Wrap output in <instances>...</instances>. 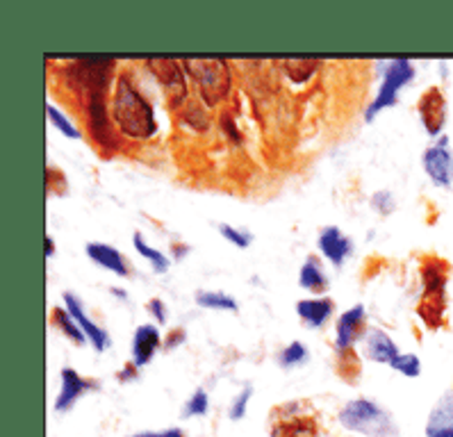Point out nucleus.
Returning a JSON list of instances; mask_svg holds the SVG:
<instances>
[{"instance_id": "6", "label": "nucleus", "mask_w": 453, "mask_h": 437, "mask_svg": "<svg viewBox=\"0 0 453 437\" xmlns=\"http://www.w3.org/2000/svg\"><path fill=\"white\" fill-rule=\"evenodd\" d=\"M114 87V85H112ZM107 91L110 87H96L85 94V121L94 144L98 149L114 153L119 149L117 128H112V110H107Z\"/></svg>"}, {"instance_id": "26", "label": "nucleus", "mask_w": 453, "mask_h": 437, "mask_svg": "<svg viewBox=\"0 0 453 437\" xmlns=\"http://www.w3.org/2000/svg\"><path fill=\"white\" fill-rule=\"evenodd\" d=\"M288 75L294 82H305L319 66V59H283L280 62Z\"/></svg>"}, {"instance_id": "20", "label": "nucleus", "mask_w": 453, "mask_h": 437, "mask_svg": "<svg viewBox=\"0 0 453 437\" xmlns=\"http://www.w3.org/2000/svg\"><path fill=\"white\" fill-rule=\"evenodd\" d=\"M299 283L308 292H326L331 280L324 269V262L317 256H308L299 269Z\"/></svg>"}, {"instance_id": "40", "label": "nucleus", "mask_w": 453, "mask_h": 437, "mask_svg": "<svg viewBox=\"0 0 453 437\" xmlns=\"http://www.w3.org/2000/svg\"><path fill=\"white\" fill-rule=\"evenodd\" d=\"M110 292H112L114 296H119L121 301H128V292H126L123 288H117V285H112V288H110Z\"/></svg>"}, {"instance_id": "24", "label": "nucleus", "mask_w": 453, "mask_h": 437, "mask_svg": "<svg viewBox=\"0 0 453 437\" xmlns=\"http://www.w3.org/2000/svg\"><path fill=\"white\" fill-rule=\"evenodd\" d=\"M46 112H49L50 123H53L59 133L66 134V137H71V139H81L82 137V130L78 128V126H75V123L71 121L69 117H66L65 110H62L59 105H55L53 101H46Z\"/></svg>"}, {"instance_id": "8", "label": "nucleus", "mask_w": 453, "mask_h": 437, "mask_svg": "<svg viewBox=\"0 0 453 437\" xmlns=\"http://www.w3.org/2000/svg\"><path fill=\"white\" fill-rule=\"evenodd\" d=\"M421 166L433 185L444 187V189L453 185V150L449 149V134L437 137L435 144L421 153Z\"/></svg>"}, {"instance_id": "17", "label": "nucleus", "mask_w": 453, "mask_h": 437, "mask_svg": "<svg viewBox=\"0 0 453 437\" xmlns=\"http://www.w3.org/2000/svg\"><path fill=\"white\" fill-rule=\"evenodd\" d=\"M363 351L369 360L380 364H389L401 353L399 347H396V341L383 328H379V326H372V328L365 331Z\"/></svg>"}, {"instance_id": "15", "label": "nucleus", "mask_w": 453, "mask_h": 437, "mask_svg": "<svg viewBox=\"0 0 453 437\" xmlns=\"http://www.w3.org/2000/svg\"><path fill=\"white\" fill-rule=\"evenodd\" d=\"M426 437H453V387L444 389L428 412Z\"/></svg>"}, {"instance_id": "21", "label": "nucleus", "mask_w": 453, "mask_h": 437, "mask_svg": "<svg viewBox=\"0 0 453 437\" xmlns=\"http://www.w3.org/2000/svg\"><path fill=\"white\" fill-rule=\"evenodd\" d=\"M196 303L201 308L210 310H230V312H237L240 303L233 294L224 292V289H196Z\"/></svg>"}, {"instance_id": "22", "label": "nucleus", "mask_w": 453, "mask_h": 437, "mask_svg": "<svg viewBox=\"0 0 453 437\" xmlns=\"http://www.w3.org/2000/svg\"><path fill=\"white\" fill-rule=\"evenodd\" d=\"M53 321L59 326V331L65 333L69 340H73L78 347H82V344H87V341H89V340H87L85 331H82L81 326H78V321L73 319V315H71L65 305H55V308H53Z\"/></svg>"}, {"instance_id": "12", "label": "nucleus", "mask_w": 453, "mask_h": 437, "mask_svg": "<svg viewBox=\"0 0 453 437\" xmlns=\"http://www.w3.org/2000/svg\"><path fill=\"white\" fill-rule=\"evenodd\" d=\"M62 299H65V308L69 310L71 315H73V319L78 321V326H81L82 331H85L87 340L91 341V347L96 349L98 353L107 351V349H110V344H112V337H110V333H107L101 324H96V321L87 315L85 303L81 301V296H75L73 292H65V296H62Z\"/></svg>"}, {"instance_id": "29", "label": "nucleus", "mask_w": 453, "mask_h": 437, "mask_svg": "<svg viewBox=\"0 0 453 437\" xmlns=\"http://www.w3.org/2000/svg\"><path fill=\"white\" fill-rule=\"evenodd\" d=\"M337 373L342 379L353 380L360 373V357H357L356 349H347V351H337Z\"/></svg>"}, {"instance_id": "19", "label": "nucleus", "mask_w": 453, "mask_h": 437, "mask_svg": "<svg viewBox=\"0 0 453 437\" xmlns=\"http://www.w3.org/2000/svg\"><path fill=\"white\" fill-rule=\"evenodd\" d=\"M335 312V301L331 296H310L296 303V315L305 321L308 328H321Z\"/></svg>"}, {"instance_id": "38", "label": "nucleus", "mask_w": 453, "mask_h": 437, "mask_svg": "<svg viewBox=\"0 0 453 437\" xmlns=\"http://www.w3.org/2000/svg\"><path fill=\"white\" fill-rule=\"evenodd\" d=\"M221 123H224V133H228L235 142H240V133H237V126L235 121H233V117H230V114H224V117H221Z\"/></svg>"}, {"instance_id": "35", "label": "nucleus", "mask_w": 453, "mask_h": 437, "mask_svg": "<svg viewBox=\"0 0 453 437\" xmlns=\"http://www.w3.org/2000/svg\"><path fill=\"white\" fill-rule=\"evenodd\" d=\"M185 340H187V331L178 326V328H171V331L165 335V347L166 349H176V347H180Z\"/></svg>"}, {"instance_id": "3", "label": "nucleus", "mask_w": 453, "mask_h": 437, "mask_svg": "<svg viewBox=\"0 0 453 437\" xmlns=\"http://www.w3.org/2000/svg\"><path fill=\"white\" fill-rule=\"evenodd\" d=\"M449 272L451 267L442 257L426 256L421 260V301L417 305V312L431 328H437L444 319Z\"/></svg>"}, {"instance_id": "1", "label": "nucleus", "mask_w": 453, "mask_h": 437, "mask_svg": "<svg viewBox=\"0 0 453 437\" xmlns=\"http://www.w3.org/2000/svg\"><path fill=\"white\" fill-rule=\"evenodd\" d=\"M112 121L119 133L133 139H149L157 130L153 103L139 89L128 71H121L114 80Z\"/></svg>"}, {"instance_id": "5", "label": "nucleus", "mask_w": 453, "mask_h": 437, "mask_svg": "<svg viewBox=\"0 0 453 437\" xmlns=\"http://www.w3.org/2000/svg\"><path fill=\"white\" fill-rule=\"evenodd\" d=\"M379 66L383 69L380 71V85L379 91H376V96H373V101L369 103L367 112H365V119H367V121H372L376 114L395 105V103L399 101V91L403 89L408 82L415 80L417 73L415 62L408 58L383 59V62H379Z\"/></svg>"}, {"instance_id": "36", "label": "nucleus", "mask_w": 453, "mask_h": 437, "mask_svg": "<svg viewBox=\"0 0 453 437\" xmlns=\"http://www.w3.org/2000/svg\"><path fill=\"white\" fill-rule=\"evenodd\" d=\"M137 373H139V367L134 363H128V364H123L121 372L117 373V379L121 380V383H130V380L137 379Z\"/></svg>"}, {"instance_id": "9", "label": "nucleus", "mask_w": 453, "mask_h": 437, "mask_svg": "<svg viewBox=\"0 0 453 437\" xmlns=\"http://www.w3.org/2000/svg\"><path fill=\"white\" fill-rule=\"evenodd\" d=\"M417 114L421 119V126L431 137H442V130L447 126L449 103L444 91L440 87H428L417 101Z\"/></svg>"}, {"instance_id": "23", "label": "nucleus", "mask_w": 453, "mask_h": 437, "mask_svg": "<svg viewBox=\"0 0 453 437\" xmlns=\"http://www.w3.org/2000/svg\"><path fill=\"white\" fill-rule=\"evenodd\" d=\"M133 244H134V249H137L139 256H144L146 260H149L150 264H153V272L155 273H165L166 269L171 267L169 256H165V253H162L160 249H155V246H150L149 242L144 240V235L139 233V230L133 235Z\"/></svg>"}, {"instance_id": "25", "label": "nucleus", "mask_w": 453, "mask_h": 437, "mask_svg": "<svg viewBox=\"0 0 453 437\" xmlns=\"http://www.w3.org/2000/svg\"><path fill=\"white\" fill-rule=\"evenodd\" d=\"M310 351L305 347V341L301 340H292L288 347H283V351L278 353V364L283 369H292V367H299L308 360Z\"/></svg>"}, {"instance_id": "7", "label": "nucleus", "mask_w": 453, "mask_h": 437, "mask_svg": "<svg viewBox=\"0 0 453 437\" xmlns=\"http://www.w3.org/2000/svg\"><path fill=\"white\" fill-rule=\"evenodd\" d=\"M310 405L305 401H289L273 408V424L269 437H317L319 426L315 417L305 415Z\"/></svg>"}, {"instance_id": "18", "label": "nucleus", "mask_w": 453, "mask_h": 437, "mask_svg": "<svg viewBox=\"0 0 453 437\" xmlns=\"http://www.w3.org/2000/svg\"><path fill=\"white\" fill-rule=\"evenodd\" d=\"M85 253L89 256L91 262H96L98 267L117 273L121 278L130 276L128 260H126V256L119 251L117 246L107 244V242H87Z\"/></svg>"}, {"instance_id": "30", "label": "nucleus", "mask_w": 453, "mask_h": 437, "mask_svg": "<svg viewBox=\"0 0 453 437\" xmlns=\"http://www.w3.org/2000/svg\"><path fill=\"white\" fill-rule=\"evenodd\" d=\"M219 233L226 237L228 242H233L235 246H240V249H246V246L253 244V233L249 228H242V226H233V224H226V221H221V224L217 226Z\"/></svg>"}, {"instance_id": "11", "label": "nucleus", "mask_w": 453, "mask_h": 437, "mask_svg": "<svg viewBox=\"0 0 453 437\" xmlns=\"http://www.w3.org/2000/svg\"><path fill=\"white\" fill-rule=\"evenodd\" d=\"M149 66L153 69V75L165 87L166 94L171 96V105H178L187 98V71L182 59L171 58H155L149 59Z\"/></svg>"}, {"instance_id": "10", "label": "nucleus", "mask_w": 453, "mask_h": 437, "mask_svg": "<svg viewBox=\"0 0 453 437\" xmlns=\"http://www.w3.org/2000/svg\"><path fill=\"white\" fill-rule=\"evenodd\" d=\"M94 389H101V380L87 379L73 367H65L59 372V392L55 396V410H71L81 401V396H85L87 392H94Z\"/></svg>"}, {"instance_id": "34", "label": "nucleus", "mask_w": 453, "mask_h": 437, "mask_svg": "<svg viewBox=\"0 0 453 437\" xmlns=\"http://www.w3.org/2000/svg\"><path fill=\"white\" fill-rule=\"evenodd\" d=\"M128 437H187V433L182 431L180 426H169V428H162V431H139Z\"/></svg>"}, {"instance_id": "16", "label": "nucleus", "mask_w": 453, "mask_h": 437, "mask_svg": "<svg viewBox=\"0 0 453 437\" xmlns=\"http://www.w3.org/2000/svg\"><path fill=\"white\" fill-rule=\"evenodd\" d=\"M162 341L165 340H162V333L155 321L139 324L137 328H134L133 347H130V351H133V363L137 364V367H144L150 357L155 356V351L162 347Z\"/></svg>"}, {"instance_id": "37", "label": "nucleus", "mask_w": 453, "mask_h": 437, "mask_svg": "<svg viewBox=\"0 0 453 437\" xmlns=\"http://www.w3.org/2000/svg\"><path fill=\"white\" fill-rule=\"evenodd\" d=\"M189 251H192V246L185 244V242H173V244H171V256L176 257V260H182Z\"/></svg>"}, {"instance_id": "39", "label": "nucleus", "mask_w": 453, "mask_h": 437, "mask_svg": "<svg viewBox=\"0 0 453 437\" xmlns=\"http://www.w3.org/2000/svg\"><path fill=\"white\" fill-rule=\"evenodd\" d=\"M46 240V257H53L55 256V240L53 235H46L43 237Z\"/></svg>"}, {"instance_id": "13", "label": "nucleus", "mask_w": 453, "mask_h": 437, "mask_svg": "<svg viewBox=\"0 0 453 437\" xmlns=\"http://www.w3.org/2000/svg\"><path fill=\"white\" fill-rule=\"evenodd\" d=\"M365 319H367V310H365L363 303L351 305V308L344 310V312L337 317L335 351L353 349V344L365 335Z\"/></svg>"}, {"instance_id": "33", "label": "nucleus", "mask_w": 453, "mask_h": 437, "mask_svg": "<svg viewBox=\"0 0 453 437\" xmlns=\"http://www.w3.org/2000/svg\"><path fill=\"white\" fill-rule=\"evenodd\" d=\"M146 310H149V315L153 317L155 324H166V319H169V310H166V303L160 296H153V299L146 303Z\"/></svg>"}, {"instance_id": "32", "label": "nucleus", "mask_w": 453, "mask_h": 437, "mask_svg": "<svg viewBox=\"0 0 453 437\" xmlns=\"http://www.w3.org/2000/svg\"><path fill=\"white\" fill-rule=\"evenodd\" d=\"M372 205L376 212L380 214H389L396 210V196L395 192H389V189H379V192L372 194Z\"/></svg>"}, {"instance_id": "31", "label": "nucleus", "mask_w": 453, "mask_h": 437, "mask_svg": "<svg viewBox=\"0 0 453 437\" xmlns=\"http://www.w3.org/2000/svg\"><path fill=\"white\" fill-rule=\"evenodd\" d=\"M251 396H253V385L246 383L244 387L240 389L235 395V399L230 401V408H228V417L233 421H240L246 417V410H249V403H251Z\"/></svg>"}, {"instance_id": "28", "label": "nucleus", "mask_w": 453, "mask_h": 437, "mask_svg": "<svg viewBox=\"0 0 453 437\" xmlns=\"http://www.w3.org/2000/svg\"><path fill=\"white\" fill-rule=\"evenodd\" d=\"M389 367L395 369V372L403 373V376H408V379H417V376L421 373V360L417 353L405 351V353H399V356L389 363Z\"/></svg>"}, {"instance_id": "14", "label": "nucleus", "mask_w": 453, "mask_h": 437, "mask_svg": "<svg viewBox=\"0 0 453 437\" xmlns=\"http://www.w3.org/2000/svg\"><path fill=\"white\" fill-rule=\"evenodd\" d=\"M317 244H319L321 256L331 264H335V267H342L353 253V240L347 233H342L340 226H324L319 230Z\"/></svg>"}, {"instance_id": "2", "label": "nucleus", "mask_w": 453, "mask_h": 437, "mask_svg": "<svg viewBox=\"0 0 453 437\" xmlns=\"http://www.w3.org/2000/svg\"><path fill=\"white\" fill-rule=\"evenodd\" d=\"M337 419L347 431L367 437H399L396 424L376 399L356 396L347 401L337 412Z\"/></svg>"}, {"instance_id": "27", "label": "nucleus", "mask_w": 453, "mask_h": 437, "mask_svg": "<svg viewBox=\"0 0 453 437\" xmlns=\"http://www.w3.org/2000/svg\"><path fill=\"white\" fill-rule=\"evenodd\" d=\"M210 410V395L205 387H196L192 392V396L185 401L182 405V417H203L208 415Z\"/></svg>"}, {"instance_id": "4", "label": "nucleus", "mask_w": 453, "mask_h": 437, "mask_svg": "<svg viewBox=\"0 0 453 437\" xmlns=\"http://www.w3.org/2000/svg\"><path fill=\"white\" fill-rule=\"evenodd\" d=\"M187 75L196 82L198 94L208 105H217L224 101L233 82L230 62L224 58H189L182 59Z\"/></svg>"}]
</instances>
